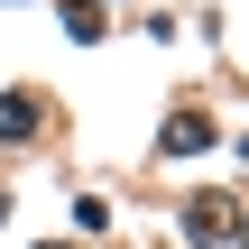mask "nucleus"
I'll list each match as a JSON object with an SVG mask.
<instances>
[{
  "label": "nucleus",
  "instance_id": "4",
  "mask_svg": "<svg viewBox=\"0 0 249 249\" xmlns=\"http://www.w3.org/2000/svg\"><path fill=\"white\" fill-rule=\"evenodd\" d=\"M231 240H240V249H249V213H240V231H231Z\"/></svg>",
  "mask_w": 249,
  "mask_h": 249
},
{
  "label": "nucleus",
  "instance_id": "6",
  "mask_svg": "<svg viewBox=\"0 0 249 249\" xmlns=\"http://www.w3.org/2000/svg\"><path fill=\"white\" fill-rule=\"evenodd\" d=\"M240 157H249V148H240Z\"/></svg>",
  "mask_w": 249,
  "mask_h": 249
},
{
  "label": "nucleus",
  "instance_id": "3",
  "mask_svg": "<svg viewBox=\"0 0 249 249\" xmlns=\"http://www.w3.org/2000/svg\"><path fill=\"white\" fill-rule=\"evenodd\" d=\"M37 129V102L28 92H0V139H28Z\"/></svg>",
  "mask_w": 249,
  "mask_h": 249
},
{
  "label": "nucleus",
  "instance_id": "5",
  "mask_svg": "<svg viewBox=\"0 0 249 249\" xmlns=\"http://www.w3.org/2000/svg\"><path fill=\"white\" fill-rule=\"evenodd\" d=\"M46 249H55V240H46Z\"/></svg>",
  "mask_w": 249,
  "mask_h": 249
},
{
  "label": "nucleus",
  "instance_id": "1",
  "mask_svg": "<svg viewBox=\"0 0 249 249\" xmlns=\"http://www.w3.org/2000/svg\"><path fill=\"white\" fill-rule=\"evenodd\" d=\"M231 231H240V203H231V194H194V203H185V240L194 249H222Z\"/></svg>",
  "mask_w": 249,
  "mask_h": 249
},
{
  "label": "nucleus",
  "instance_id": "2",
  "mask_svg": "<svg viewBox=\"0 0 249 249\" xmlns=\"http://www.w3.org/2000/svg\"><path fill=\"white\" fill-rule=\"evenodd\" d=\"M203 148H213V111H176L157 129V157H203Z\"/></svg>",
  "mask_w": 249,
  "mask_h": 249
}]
</instances>
